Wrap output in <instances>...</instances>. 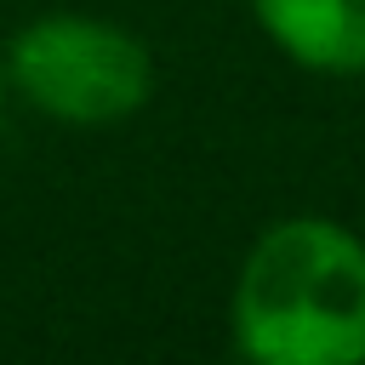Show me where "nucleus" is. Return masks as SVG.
<instances>
[{
    "instance_id": "f257e3e1",
    "label": "nucleus",
    "mask_w": 365,
    "mask_h": 365,
    "mask_svg": "<svg viewBox=\"0 0 365 365\" xmlns=\"http://www.w3.org/2000/svg\"><path fill=\"white\" fill-rule=\"evenodd\" d=\"M234 354L257 365H359L365 359V240L331 217L262 228L240 262Z\"/></svg>"
},
{
    "instance_id": "f03ea898",
    "label": "nucleus",
    "mask_w": 365,
    "mask_h": 365,
    "mask_svg": "<svg viewBox=\"0 0 365 365\" xmlns=\"http://www.w3.org/2000/svg\"><path fill=\"white\" fill-rule=\"evenodd\" d=\"M0 63L6 86H17L40 114L63 125H114L154 91L148 46L131 29L86 11H46L23 23Z\"/></svg>"
},
{
    "instance_id": "7ed1b4c3",
    "label": "nucleus",
    "mask_w": 365,
    "mask_h": 365,
    "mask_svg": "<svg viewBox=\"0 0 365 365\" xmlns=\"http://www.w3.org/2000/svg\"><path fill=\"white\" fill-rule=\"evenodd\" d=\"M257 29L314 74H365V0H251Z\"/></svg>"
},
{
    "instance_id": "20e7f679",
    "label": "nucleus",
    "mask_w": 365,
    "mask_h": 365,
    "mask_svg": "<svg viewBox=\"0 0 365 365\" xmlns=\"http://www.w3.org/2000/svg\"><path fill=\"white\" fill-rule=\"evenodd\" d=\"M0 103H6V63H0Z\"/></svg>"
}]
</instances>
